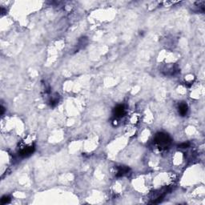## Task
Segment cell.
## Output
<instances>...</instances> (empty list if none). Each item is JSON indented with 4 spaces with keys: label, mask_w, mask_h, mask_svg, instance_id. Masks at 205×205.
I'll return each instance as SVG.
<instances>
[{
    "label": "cell",
    "mask_w": 205,
    "mask_h": 205,
    "mask_svg": "<svg viewBox=\"0 0 205 205\" xmlns=\"http://www.w3.org/2000/svg\"><path fill=\"white\" fill-rule=\"evenodd\" d=\"M154 143L156 144L160 150L166 149L171 144V138L168 134L163 132H159L154 138Z\"/></svg>",
    "instance_id": "6da1fadb"
},
{
    "label": "cell",
    "mask_w": 205,
    "mask_h": 205,
    "mask_svg": "<svg viewBox=\"0 0 205 205\" xmlns=\"http://www.w3.org/2000/svg\"><path fill=\"white\" fill-rule=\"evenodd\" d=\"M189 146H190V143H181L180 145H179V148H188Z\"/></svg>",
    "instance_id": "9c48e42d"
},
{
    "label": "cell",
    "mask_w": 205,
    "mask_h": 205,
    "mask_svg": "<svg viewBox=\"0 0 205 205\" xmlns=\"http://www.w3.org/2000/svg\"><path fill=\"white\" fill-rule=\"evenodd\" d=\"M130 171V169L127 167H125V166H119L117 168V171H116V177H122V176H124L128 174V172Z\"/></svg>",
    "instance_id": "277c9868"
},
{
    "label": "cell",
    "mask_w": 205,
    "mask_h": 205,
    "mask_svg": "<svg viewBox=\"0 0 205 205\" xmlns=\"http://www.w3.org/2000/svg\"><path fill=\"white\" fill-rule=\"evenodd\" d=\"M58 103H59V95H55L54 96H51V98L50 99V105L51 107H54L56 106Z\"/></svg>",
    "instance_id": "52a82bcc"
},
{
    "label": "cell",
    "mask_w": 205,
    "mask_h": 205,
    "mask_svg": "<svg viewBox=\"0 0 205 205\" xmlns=\"http://www.w3.org/2000/svg\"><path fill=\"white\" fill-rule=\"evenodd\" d=\"M10 201V198L9 197V196H7V195L3 196V197L1 199V203H2L3 204H7V203H9Z\"/></svg>",
    "instance_id": "ba28073f"
},
{
    "label": "cell",
    "mask_w": 205,
    "mask_h": 205,
    "mask_svg": "<svg viewBox=\"0 0 205 205\" xmlns=\"http://www.w3.org/2000/svg\"><path fill=\"white\" fill-rule=\"evenodd\" d=\"M34 150H35V148L33 145L24 147L19 151V156H22V157H27L34 152Z\"/></svg>",
    "instance_id": "3957f363"
},
{
    "label": "cell",
    "mask_w": 205,
    "mask_h": 205,
    "mask_svg": "<svg viewBox=\"0 0 205 205\" xmlns=\"http://www.w3.org/2000/svg\"><path fill=\"white\" fill-rule=\"evenodd\" d=\"M178 111H179V113L182 116H186V115H187V113H188V105H187L185 103L182 102V103H180V104H179Z\"/></svg>",
    "instance_id": "8992f818"
},
{
    "label": "cell",
    "mask_w": 205,
    "mask_h": 205,
    "mask_svg": "<svg viewBox=\"0 0 205 205\" xmlns=\"http://www.w3.org/2000/svg\"><path fill=\"white\" fill-rule=\"evenodd\" d=\"M179 71V69L177 68V67L176 66H174V65H172V66H168V67H167L166 68H164L163 69V72H164V74L167 75H175V73H177Z\"/></svg>",
    "instance_id": "5b68a950"
},
{
    "label": "cell",
    "mask_w": 205,
    "mask_h": 205,
    "mask_svg": "<svg viewBox=\"0 0 205 205\" xmlns=\"http://www.w3.org/2000/svg\"><path fill=\"white\" fill-rule=\"evenodd\" d=\"M114 116L116 118H122L126 114V109L124 105H118L114 109Z\"/></svg>",
    "instance_id": "7a4b0ae2"
},
{
    "label": "cell",
    "mask_w": 205,
    "mask_h": 205,
    "mask_svg": "<svg viewBox=\"0 0 205 205\" xmlns=\"http://www.w3.org/2000/svg\"><path fill=\"white\" fill-rule=\"evenodd\" d=\"M3 111H4V108H3V106H1V114H2V115L3 114Z\"/></svg>",
    "instance_id": "30bf717a"
}]
</instances>
